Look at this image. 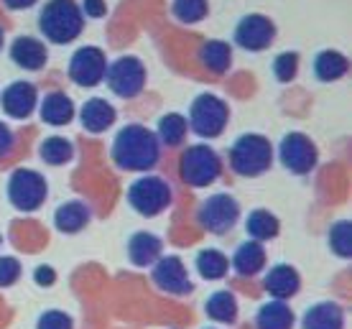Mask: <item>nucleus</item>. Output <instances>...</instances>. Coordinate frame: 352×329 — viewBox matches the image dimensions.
<instances>
[{
  "mask_svg": "<svg viewBox=\"0 0 352 329\" xmlns=\"http://www.w3.org/2000/svg\"><path fill=\"white\" fill-rule=\"evenodd\" d=\"M115 166L123 171H151L161 159V143L146 125H125L118 131L110 146Z\"/></svg>",
  "mask_w": 352,
  "mask_h": 329,
  "instance_id": "nucleus-1",
  "label": "nucleus"
},
{
  "mask_svg": "<svg viewBox=\"0 0 352 329\" xmlns=\"http://www.w3.org/2000/svg\"><path fill=\"white\" fill-rule=\"evenodd\" d=\"M38 31L49 44H72L85 31V16L74 0H49L38 10Z\"/></svg>",
  "mask_w": 352,
  "mask_h": 329,
  "instance_id": "nucleus-2",
  "label": "nucleus"
},
{
  "mask_svg": "<svg viewBox=\"0 0 352 329\" xmlns=\"http://www.w3.org/2000/svg\"><path fill=\"white\" fill-rule=\"evenodd\" d=\"M228 161L232 171L240 177H261L271 169L273 163V146L261 133H243L238 141L230 146Z\"/></svg>",
  "mask_w": 352,
  "mask_h": 329,
  "instance_id": "nucleus-3",
  "label": "nucleus"
},
{
  "mask_svg": "<svg viewBox=\"0 0 352 329\" xmlns=\"http://www.w3.org/2000/svg\"><path fill=\"white\" fill-rule=\"evenodd\" d=\"M222 174V161L217 151L207 146V143H197V146H186V151L179 159V177L186 187L204 189L214 184Z\"/></svg>",
  "mask_w": 352,
  "mask_h": 329,
  "instance_id": "nucleus-4",
  "label": "nucleus"
},
{
  "mask_svg": "<svg viewBox=\"0 0 352 329\" xmlns=\"http://www.w3.org/2000/svg\"><path fill=\"white\" fill-rule=\"evenodd\" d=\"M230 120V107L228 102L212 92H202L199 98H194L192 107H189V131L199 135V138H217L222 135L225 125Z\"/></svg>",
  "mask_w": 352,
  "mask_h": 329,
  "instance_id": "nucleus-5",
  "label": "nucleus"
},
{
  "mask_svg": "<svg viewBox=\"0 0 352 329\" xmlns=\"http://www.w3.org/2000/svg\"><path fill=\"white\" fill-rule=\"evenodd\" d=\"M171 187L161 177H141L128 187V205L141 217H159L171 207Z\"/></svg>",
  "mask_w": 352,
  "mask_h": 329,
  "instance_id": "nucleus-6",
  "label": "nucleus"
},
{
  "mask_svg": "<svg viewBox=\"0 0 352 329\" xmlns=\"http://www.w3.org/2000/svg\"><path fill=\"white\" fill-rule=\"evenodd\" d=\"M6 194L18 212H36L38 207H44L46 196H49V184H46L44 174H38V171L16 169L8 179Z\"/></svg>",
  "mask_w": 352,
  "mask_h": 329,
  "instance_id": "nucleus-7",
  "label": "nucleus"
},
{
  "mask_svg": "<svg viewBox=\"0 0 352 329\" xmlns=\"http://www.w3.org/2000/svg\"><path fill=\"white\" fill-rule=\"evenodd\" d=\"M238 217H240V202L232 194H225V192L207 196L202 205H199V209H197V223H199V227L212 232V235H225V232H230L235 227V223H238Z\"/></svg>",
  "mask_w": 352,
  "mask_h": 329,
  "instance_id": "nucleus-8",
  "label": "nucleus"
},
{
  "mask_svg": "<svg viewBox=\"0 0 352 329\" xmlns=\"http://www.w3.org/2000/svg\"><path fill=\"white\" fill-rule=\"evenodd\" d=\"M105 80L113 95L123 100H133L138 98L146 87V67L138 56H120L113 64H107Z\"/></svg>",
  "mask_w": 352,
  "mask_h": 329,
  "instance_id": "nucleus-9",
  "label": "nucleus"
},
{
  "mask_svg": "<svg viewBox=\"0 0 352 329\" xmlns=\"http://www.w3.org/2000/svg\"><path fill=\"white\" fill-rule=\"evenodd\" d=\"M278 159H281L286 171L296 174V177H307L317 166L319 151L307 133L294 131V133L283 135L281 143H278Z\"/></svg>",
  "mask_w": 352,
  "mask_h": 329,
  "instance_id": "nucleus-10",
  "label": "nucleus"
},
{
  "mask_svg": "<svg viewBox=\"0 0 352 329\" xmlns=\"http://www.w3.org/2000/svg\"><path fill=\"white\" fill-rule=\"evenodd\" d=\"M69 80L80 87H97L105 80L107 59L105 52L97 46H80L69 59Z\"/></svg>",
  "mask_w": 352,
  "mask_h": 329,
  "instance_id": "nucleus-11",
  "label": "nucleus"
},
{
  "mask_svg": "<svg viewBox=\"0 0 352 329\" xmlns=\"http://www.w3.org/2000/svg\"><path fill=\"white\" fill-rule=\"evenodd\" d=\"M276 38V23L263 13H248L235 26V44L245 52H263Z\"/></svg>",
  "mask_w": 352,
  "mask_h": 329,
  "instance_id": "nucleus-12",
  "label": "nucleus"
},
{
  "mask_svg": "<svg viewBox=\"0 0 352 329\" xmlns=\"http://www.w3.org/2000/svg\"><path fill=\"white\" fill-rule=\"evenodd\" d=\"M151 278L159 286L161 291H166L171 296H186L192 294V278L186 273L184 260L179 256H161L153 268H151Z\"/></svg>",
  "mask_w": 352,
  "mask_h": 329,
  "instance_id": "nucleus-13",
  "label": "nucleus"
},
{
  "mask_svg": "<svg viewBox=\"0 0 352 329\" xmlns=\"http://www.w3.org/2000/svg\"><path fill=\"white\" fill-rule=\"evenodd\" d=\"M0 105H3V113L8 117L26 120L38 107V89H36L34 82H13V84L3 89Z\"/></svg>",
  "mask_w": 352,
  "mask_h": 329,
  "instance_id": "nucleus-14",
  "label": "nucleus"
},
{
  "mask_svg": "<svg viewBox=\"0 0 352 329\" xmlns=\"http://www.w3.org/2000/svg\"><path fill=\"white\" fill-rule=\"evenodd\" d=\"M10 59L16 67L28 71H38L49 62V49L41 38L36 36H18L16 41L10 44Z\"/></svg>",
  "mask_w": 352,
  "mask_h": 329,
  "instance_id": "nucleus-15",
  "label": "nucleus"
},
{
  "mask_svg": "<svg viewBox=\"0 0 352 329\" xmlns=\"http://www.w3.org/2000/svg\"><path fill=\"white\" fill-rule=\"evenodd\" d=\"M263 286L276 302H286V299L299 294L301 276L294 266H289V263H278V266H273L271 271H268Z\"/></svg>",
  "mask_w": 352,
  "mask_h": 329,
  "instance_id": "nucleus-16",
  "label": "nucleus"
},
{
  "mask_svg": "<svg viewBox=\"0 0 352 329\" xmlns=\"http://www.w3.org/2000/svg\"><path fill=\"white\" fill-rule=\"evenodd\" d=\"M89 220H92V209L85 202H80V199L64 202L54 212V225L64 235H77V232H82L89 225Z\"/></svg>",
  "mask_w": 352,
  "mask_h": 329,
  "instance_id": "nucleus-17",
  "label": "nucleus"
},
{
  "mask_svg": "<svg viewBox=\"0 0 352 329\" xmlns=\"http://www.w3.org/2000/svg\"><path fill=\"white\" fill-rule=\"evenodd\" d=\"M115 107L105 98H92L87 100L80 110V123L87 133H105L107 128L115 123Z\"/></svg>",
  "mask_w": 352,
  "mask_h": 329,
  "instance_id": "nucleus-18",
  "label": "nucleus"
},
{
  "mask_svg": "<svg viewBox=\"0 0 352 329\" xmlns=\"http://www.w3.org/2000/svg\"><path fill=\"white\" fill-rule=\"evenodd\" d=\"M161 250H164V242L153 232H146V230L135 232L131 240H128V258H131L133 266L138 268L153 266L161 258Z\"/></svg>",
  "mask_w": 352,
  "mask_h": 329,
  "instance_id": "nucleus-19",
  "label": "nucleus"
},
{
  "mask_svg": "<svg viewBox=\"0 0 352 329\" xmlns=\"http://www.w3.org/2000/svg\"><path fill=\"white\" fill-rule=\"evenodd\" d=\"M38 113H41V120L52 128H62V125H69L72 117H74V102H72L69 95L64 92H49L41 105H38Z\"/></svg>",
  "mask_w": 352,
  "mask_h": 329,
  "instance_id": "nucleus-20",
  "label": "nucleus"
},
{
  "mask_svg": "<svg viewBox=\"0 0 352 329\" xmlns=\"http://www.w3.org/2000/svg\"><path fill=\"white\" fill-rule=\"evenodd\" d=\"M301 329H344V309L335 302L314 304L304 314Z\"/></svg>",
  "mask_w": 352,
  "mask_h": 329,
  "instance_id": "nucleus-21",
  "label": "nucleus"
},
{
  "mask_svg": "<svg viewBox=\"0 0 352 329\" xmlns=\"http://www.w3.org/2000/svg\"><path fill=\"white\" fill-rule=\"evenodd\" d=\"M230 266L235 268V273L238 276H256L265 268V248L263 242H256V240H245L235 250V256L230 260Z\"/></svg>",
  "mask_w": 352,
  "mask_h": 329,
  "instance_id": "nucleus-22",
  "label": "nucleus"
},
{
  "mask_svg": "<svg viewBox=\"0 0 352 329\" xmlns=\"http://www.w3.org/2000/svg\"><path fill=\"white\" fill-rule=\"evenodd\" d=\"M350 69V62H347V56L335 49H324V52H319L314 56V77L319 82H337L342 80L344 74Z\"/></svg>",
  "mask_w": 352,
  "mask_h": 329,
  "instance_id": "nucleus-23",
  "label": "nucleus"
},
{
  "mask_svg": "<svg viewBox=\"0 0 352 329\" xmlns=\"http://www.w3.org/2000/svg\"><path fill=\"white\" fill-rule=\"evenodd\" d=\"M199 62L212 71V74H225L232 67V46L220 38H210L199 46Z\"/></svg>",
  "mask_w": 352,
  "mask_h": 329,
  "instance_id": "nucleus-24",
  "label": "nucleus"
},
{
  "mask_svg": "<svg viewBox=\"0 0 352 329\" xmlns=\"http://www.w3.org/2000/svg\"><path fill=\"white\" fill-rule=\"evenodd\" d=\"M245 232L250 235V240L265 242V240H273L281 232V223L268 209H253L245 220Z\"/></svg>",
  "mask_w": 352,
  "mask_h": 329,
  "instance_id": "nucleus-25",
  "label": "nucleus"
},
{
  "mask_svg": "<svg viewBox=\"0 0 352 329\" xmlns=\"http://www.w3.org/2000/svg\"><path fill=\"white\" fill-rule=\"evenodd\" d=\"M258 329H291L294 327V312L289 309L286 302H268L263 304L256 314Z\"/></svg>",
  "mask_w": 352,
  "mask_h": 329,
  "instance_id": "nucleus-26",
  "label": "nucleus"
},
{
  "mask_svg": "<svg viewBox=\"0 0 352 329\" xmlns=\"http://www.w3.org/2000/svg\"><path fill=\"white\" fill-rule=\"evenodd\" d=\"M194 268L199 271V276L204 281H220V278L228 276L230 271V260L225 253L214 248H204L197 253V258H194Z\"/></svg>",
  "mask_w": 352,
  "mask_h": 329,
  "instance_id": "nucleus-27",
  "label": "nucleus"
},
{
  "mask_svg": "<svg viewBox=\"0 0 352 329\" xmlns=\"http://www.w3.org/2000/svg\"><path fill=\"white\" fill-rule=\"evenodd\" d=\"M186 133H189V123H186L184 115L179 113H168L159 120V128H156V138H159L161 146L166 148H176L186 141Z\"/></svg>",
  "mask_w": 352,
  "mask_h": 329,
  "instance_id": "nucleus-28",
  "label": "nucleus"
},
{
  "mask_svg": "<svg viewBox=\"0 0 352 329\" xmlns=\"http://www.w3.org/2000/svg\"><path fill=\"white\" fill-rule=\"evenodd\" d=\"M204 312L212 321H220V324H232L238 319V302L230 291H217L212 294L204 304Z\"/></svg>",
  "mask_w": 352,
  "mask_h": 329,
  "instance_id": "nucleus-29",
  "label": "nucleus"
},
{
  "mask_svg": "<svg viewBox=\"0 0 352 329\" xmlns=\"http://www.w3.org/2000/svg\"><path fill=\"white\" fill-rule=\"evenodd\" d=\"M38 156H41V161L49 163V166H64V163L72 161V156H74V146H72V141L62 138V135H52V138H44V141H41Z\"/></svg>",
  "mask_w": 352,
  "mask_h": 329,
  "instance_id": "nucleus-30",
  "label": "nucleus"
},
{
  "mask_svg": "<svg viewBox=\"0 0 352 329\" xmlns=\"http://www.w3.org/2000/svg\"><path fill=\"white\" fill-rule=\"evenodd\" d=\"M171 13L176 21H182L186 26L199 23L210 13V3L207 0H171Z\"/></svg>",
  "mask_w": 352,
  "mask_h": 329,
  "instance_id": "nucleus-31",
  "label": "nucleus"
},
{
  "mask_svg": "<svg viewBox=\"0 0 352 329\" xmlns=\"http://www.w3.org/2000/svg\"><path fill=\"white\" fill-rule=\"evenodd\" d=\"M327 242H329V250L335 253L337 258H350L352 256V225L350 220H340L329 227V235H327Z\"/></svg>",
  "mask_w": 352,
  "mask_h": 329,
  "instance_id": "nucleus-32",
  "label": "nucleus"
},
{
  "mask_svg": "<svg viewBox=\"0 0 352 329\" xmlns=\"http://www.w3.org/2000/svg\"><path fill=\"white\" fill-rule=\"evenodd\" d=\"M273 74L278 82H291L299 74V54L296 52H281L273 59Z\"/></svg>",
  "mask_w": 352,
  "mask_h": 329,
  "instance_id": "nucleus-33",
  "label": "nucleus"
},
{
  "mask_svg": "<svg viewBox=\"0 0 352 329\" xmlns=\"http://www.w3.org/2000/svg\"><path fill=\"white\" fill-rule=\"evenodd\" d=\"M36 329H74V321H72L69 314L52 309V312H46V314L38 317Z\"/></svg>",
  "mask_w": 352,
  "mask_h": 329,
  "instance_id": "nucleus-34",
  "label": "nucleus"
},
{
  "mask_svg": "<svg viewBox=\"0 0 352 329\" xmlns=\"http://www.w3.org/2000/svg\"><path fill=\"white\" fill-rule=\"evenodd\" d=\"M21 278V263L13 256H3L0 258V288H8V286L18 284Z\"/></svg>",
  "mask_w": 352,
  "mask_h": 329,
  "instance_id": "nucleus-35",
  "label": "nucleus"
},
{
  "mask_svg": "<svg viewBox=\"0 0 352 329\" xmlns=\"http://www.w3.org/2000/svg\"><path fill=\"white\" fill-rule=\"evenodd\" d=\"M82 16H87V18H102L107 16V3L105 0H82Z\"/></svg>",
  "mask_w": 352,
  "mask_h": 329,
  "instance_id": "nucleus-36",
  "label": "nucleus"
},
{
  "mask_svg": "<svg viewBox=\"0 0 352 329\" xmlns=\"http://www.w3.org/2000/svg\"><path fill=\"white\" fill-rule=\"evenodd\" d=\"M13 146H16V135H13V131H10L6 123H0V159L8 156V153L13 151Z\"/></svg>",
  "mask_w": 352,
  "mask_h": 329,
  "instance_id": "nucleus-37",
  "label": "nucleus"
},
{
  "mask_svg": "<svg viewBox=\"0 0 352 329\" xmlns=\"http://www.w3.org/2000/svg\"><path fill=\"white\" fill-rule=\"evenodd\" d=\"M34 281L38 286H44V288H49V286L56 284V271L52 266H38L34 271Z\"/></svg>",
  "mask_w": 352,
  "mask_h": 329,
  "instance_id": "nucleus-38",
  "label": "nucleus"
},
{
  "mask_svg": "<svg viewBox=\"0 0 352 329\" xmlns=\"http://www.w3.org/2000/svg\"><path fill=\"white\" fill-rule=\"evenodd\" d=\"M38 0H3V5L8 10H26V8H34Z\"/></svg>",
  "mask_w": 352,
  "mask_h": 329,
  "instance_id": "nucleus-39",
  "label": "nucleus"
},
{
  "mask_svg": "<svg viewBox=\"0 0 352 329\" xmlns=\"http://www.w3.org/2000/svg\"><path fill=\"white\" fill-rule=\"evenodd\" d=\"M3 38H6V31H3V26H0V49H3Z\"/></svg>",
  "mask_w": 352,
  "mask_h": 329,
  "instance_id": "nucleus-40",
  "label": "nucleus"
},
{
  "mask_svg": "<svg viewBox=\"0 0 352 329\" xmlns=\"http://www.w3.org/2000/svg\"><path fill=\"white\" fill-rule=\"evenodd\" d=\"M204 329H212V327H204Z\"/></svg>",
  "mask_w": 352,
  "mask_h": 329,
  "instance_id": "nucleus-41",
  "label": "nucleus"
},
{
  "mask_svg": "<svg viewBox=\"0 0 352 329\" xmlns=\"http://www.w3.org/2000/svg\"><path fill=\"white\" fill-rule=\"evenodd\" d=\"M0 242H3V238H0Z\"/></svg>",
  "mask_w": 352,
  "mask_h": 329,
  "instance_id": "nucleus-42",
  "label": "nucleus"
}]
</instances>
